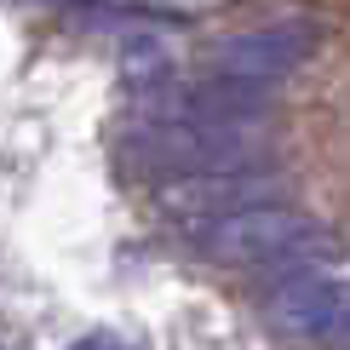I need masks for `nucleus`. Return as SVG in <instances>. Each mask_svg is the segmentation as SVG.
Here are the masks:
<instances>
[{
    "instance_id": "nucleus-1",
    "label": "nucleus",
    "mask_w": 350,
    "mask_h": 350,
    "mask_svg": "<svg viewBox=\"0 0 350 350\" xmlns=\"http://www.w3.org/2000/svg\"><path fill=\"white\" fill-rule=\"evenodd\" d=\"M121 167L150 184L224 178V172H258L265 144H258V126H207V121H178V115H138L121 133Z\"/></svg>"
},
{
    "instance_id": "nucleus-2",
    "label": "nucleus",
    "mask_w": 350,
    "mask_h": 350,
    "mask_svg": "<svg viewBox=\"0 0 350 350\" xmlns=\"http://www.w3.org/2000/svg\"><path fill=\"white\" fill-rule=\"evenodd\" d=\"M189 241L218 265H241V270H287V265H310V258L333 253L322 224H310L304 213L282 207L270 196L189 224Z\"/></svg>"
},
{
    "instance_id": "nucleus-3",
    "label": "nucleus",
    "mask_w": 350,
    "mask_h": 350,
    "mask_svg": "<svg viewBox=\"0 0 350 350\" xmlns=\"http://www.w3.org/2000/svg\"><path fill=\"white\" fill-rule=\"evenodd\" d=\"M265 316L275 322L282 339H299L310 350H339L345 345V282L327 265H287L275 270L270 293H265Z\"/></svg>"
},
{
    "instance_id": "nucleus-4",
    "label": "nucleus",
    "mask_w": 350,
    "mask_h": 350,
    "mask_svg": "<svg viewBox=\"0 0 350 350\" xmlns=\"http://www.w3.org/2000/svg\"><path fill=\"white\" fill-rule=\"evenodd\" d=\"M316 46V29L310 23H270V29H247V35H230L218 40L207 69L213 75H230V81H253V86H275L282 75L310 57Z\"/></svg>"
},
{
    "instance_id": "nucleus-5",
    "label": "nucleus",
    "mask_w": 350,
    "mask_h": 350,
    "mask_svg": "<svg viewBox=\"0 0 350 350\" xmlns=\"http://www.w3.org/2000/svg\"><path fill=\"white\" fill-rule=\"evenodd\" d=\"M75 350H133V345H126L121 333H109V327H98V333H86V339H81Z\"/></svg>"
}]
</instances>
